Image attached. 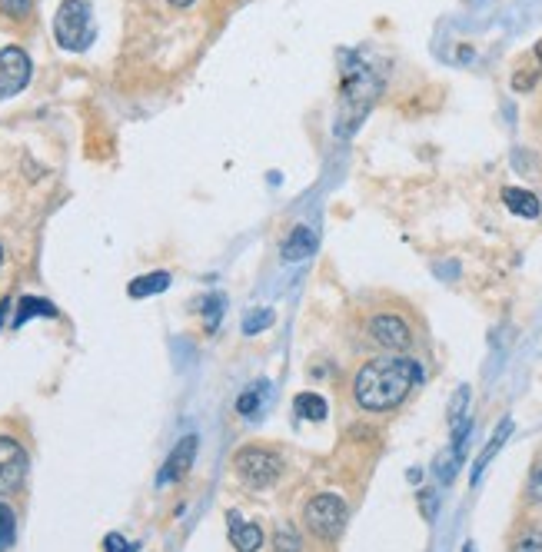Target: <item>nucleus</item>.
<instances>
[{
    "label": "nucleus",
    "mask_w": 542,
    "mask_h": 552,
    "mask_svg": "<svg viewBox=\"0 0 542 552\" xmlns=\"http://www.w3.org/2000/svg\"><path fill=\"white\" fill-rule=\"evenodd\" d=\"M30 7H34V0H0V10L14 20H24L30 14Z\"/></svg>",
    "instance_id": "obj_22"
},
{
    "label": "nucleus",
    "mask_w": 542,
    "mask_h": 552,
    "mask_svg": "<svg viewBox=\"0 0 542 552\" xmlns=\"http://www.w3.org/2000/svg\"><path fill=\"white\" fill-rule=\"evenodd\" d=\"M167 4H173V7H190L193 0H167Z\"/></svg>",
    "instance_id": "obj_27"
},
{
    "label": "nucleus",
    "mask_w": 542,
    "mask_h": 552,
    "mask_svg": "<svg viewBox=\"0 0 542 552\" xmlns=\"http://www.w3.org/2000/svg\"><path fill=\"white\" fill-rule=\"evenodd\" d=\"M30 316H57V306L50 300H40V296H24L17 303V316H14V330H20Z\"/></svg>",
    "instance_id": "obj_14"
},
{
    "label": "nucleus",
    "mask_w": 542,
    "mask_h": 552,
    "mask_svg": "<svg viewBox=\"0 0 542 552\" xmlns=\"http://www.w3.org/2000/svg\"><path fill=\"white\" fill-rule=\"evenodd\" d=\"M466 552H473V546H466Z\"/></svg>",
    "instance_id": "obj_31"
},
{
    "label": "nucleus",
    "mask_w": 542,
    "mask_h": 552,
    "mask_svg": "<svg viewBox=\"0 0 542 552\" xmlns=\"http://www.w3.org/2000/svg\"><path fill=\"white\" fill-rule=\"evenodd\" d=\"M346 516H350V509H346L343 499L333 496V493L313 496L310 503H306V509H303L306 529H310L316 539H323V543H333V539H340V533L346 529Z\"/></svg>",
    "instance_id": "obj_4"
},
{
    "label": "nucleus",
    "mask_w": 542,
    "mask_h": 552,
    "mask_svg": "<svg viewBox=\"0 0 542 552\" xmlns=\"http://www.w3.org/2000/svg\"><path fill=\"white\" fill-rule=\"evenodd\" d=\"M193 459H197V436L187 433L177 446H173V453L167 456V463H163V469H160V486L180 483V479L190 473Z\"/></svg>",
    "instance_id": "obj_9"
},
{
    "label": "nucleus",
    "mask_w": 542,
    "mask_h": 552,
    "mask_svg": "<svg viewBox=\"0 0 542 552\" xmlns=\"http://www.w3.org/2000/svg\"><path fill=\"white\" fill-rule=\"evenodd\" d=\"M503 203H506L509 213H516V217H523V220H536L539 213H542L536 193L519 190V187H506L503 190Z\"/></svg>",
    "instance_id": "obj_12"
},
{
    "label": "nucleus",
    "mask_w": 542,
    "mask_h": 552,
    "mask_svg": "<svg viewBox=\"0 0 542 552\" xmlns=\"http://www.w3.org/2000/svg\"><path fill=\"white\" fill-rule=\"evenodd\" d=\"M30 84V57L20 47L0 50V100L17 97Z\"/></svg>",
    "instance_id": "obj_7"
},
{
    "label": "nucleus",
    "mask_w": 542,
    "mask_h": 552,
    "mask_svg": "<svg viewBox=\"0 0 542 552\" xmlns=\"http://www.w3.org/2000/svg\"><path fill=\"white\" fill-rule=\"evenodd\" d=\"M419 380H423V366L416 360H409V356H380V360H370L356 373L353 396L363 410L390 413L413 393Z\"/></svg>",
    "instance_id": "obj_1"
},
{
    "label": "nucleus",
    "mask_w": 542,
    "mask_h": 552,
    "mask_svg": "<svg viewBox=\"0 0 542 552\" xmlns=\"http://www.w3.org/2000/svg\"><path fill=\"white\" fill-rule=\"evenodd\" d=\"M257 406H260V393H257V390H247V393H243L240 400H237V413H240V416H250L253 410H257Z\"/></svg>",
    "instance_id": "obj_24"
},
{
    "label": "nucleus",
    "mask_w": 542,
    "mask_h": 552,
    "mask_svg": "<svg viewBox=\"0 0 542 552\" xmlns=\"http://www.w3.org/2000/svg\"><path fill=\"white\" fill-rule=\"evenodd\" d=\"M536 60H539V70H542V40L536 44Z\"/></svg>",
    "instance_id": "obj_29"
},
{
    "label": "nucleus",
    "mask_w": 542,
    "mask_h": 552,
    "mask_svg": "<svg viewBox=\"0 0 542 552\" xmlns=\"http://www.w3.org/2000/svg\"><path fill=\"white\" fill-rule=\"evenodd\" d=\"M14 536H17V516L7 503H0V552L14 546Z\"/></svg>",
    "instance_id": "obj_17"
},
{
    "label": "nucleus",
    "mask_w": 542,
    "mask_h": 552,
    "mask_svg": "<svg viewBox=\"0 0 542 552\" xmlns=\"http://www.w3.org/2000/svg\"><path fill=\"white\" fill-rule=\"evenodd\" d=\"M529 489H533V499H542V463L533 469V479H529Z\"/></svg>",
    "instance_id": "obj_26"
},
{
    "label": "nucleus",
    "mask_w": 542,
    "mask_h": 552,
    "mask_svg": "<svg viewBox=\"0 0 542 552\" xmlns=\"http://www.w3.org/2000/svg\"><path fill=\"white\" fill-rule=\"evenodd\" d=\"M273 323V310H257V313H247V320H243V333H263L267 326Z\"/></svg>",
    "instance_id": "obj_20"
},
{
    "label": "nucleus",
    "mask_w": 542,
    "mask_h": 552,
    "mask_svg": "<svg viewBox=\"0 0 542 552\" xmlns=\"http://www.w3.org/2000/svg\"><path fill=\"white\" fill-rule=\"evenodd\" d=\"M30 469L27 449L17 443L14 436H0V496H14L24 489Z\"/></svg>",
    "instance_id": "obj_6"
},
{
    "label": "nucleus",
    "mask_w": 542,
    "mask_h": 552,
    "mask_svg": "<svg viewBox=\"0 0 542 552\" xmlns=\"http://www.w3.org/2000/svg\"><path fill=\"white\" fill-rule=\"evenodd\" d=\"M0 263H4V250H0Z\"/></svg>",
    "instance_id": "obj_30"
},
{
    "label": "nucleus",
    "mask_w": 542,
    "mask_h": 552,
    "mask_svg": "<svg viewBox=\"0 0 542 552\" xmlns=\"http://www.w3.org/2000/svg\"><path fill=\"white\" fill-rule=\"evenodd\" d=\"M233 469H237V479L247 489H270L283 473V459L267 446H243L233 456Z\"/></svg>",
    "instance_id": "obj_3"
},
{
    "label": "nucleus",
    "mask_w": 542,
    "mask_h": 552,
    "mask_svg": "<svg viewBox=\"0 0 542 552\" xmlns=\"http://www.w3.org/2000/svg\"><path fill=\"white\" fill-rule=\"evenodd\" d=\"M207 310H210V320H207V330H217V313H220V296L207 300Z\"/></svg>",
    "instance_id": "obj_25"
},
{
    "label": "nucleus",
    "mask_w": 542,
    "mask_h": 552,
    "mask_svg": "<svg viewBox=\"0 0 542 552\" xmlns=\"http://www.w3.org/2000/svg\"><path fill=\"white\" fill-rule=\"evenodd\" d=\"M54 37L70 54H84L94 44L97 27H94V7H90V0H64L60 4L54 17Z\"/></svg>",
    "instance_id": "obj_2"
},
{
    "label": "nucleus",
    "mask_w": 542,
    "mask_h": 552,
    "mask_svg": "<svg viewBox=\"0 0 542 552\" xmlns=\"http://www.w3.org/2000/svg\"><path fill=\"white\" fill-rule=\"evenodd\" d=\"M7 306H10V300L0 303V323H4V316H7Z\"/></svg>",
    "instance_id": "obj_28"
},
{
    "label": "nucleus",
    "mask_w": 542,
    "mask_h": 552,
    "mask_svg": "<svg viewBox=\"0 0 542 552\" xmlns=\"http://www.w3.org/2000/svg\"><path fill=\"white\" fill-rule=\"evenodd\" d=\"M303 543H300V533L290 526V523H283L280 529H276V536H273V552H300Z\"/></svg>",
    "instance_id": "obj_19"
},
{
    "label": "nucleus",
    "mask_w": 542,
    "mask_h": 552,
    "mask_svg": "<svg viewBox=\"0 0 542 552\" xmlns=\"http://www.w3.org/2000/svg\"><path fill=\"white\" fill-rule=\"evenodd\" d=\"M370 336L376 343L383 346V350H406L409 343H413V330H409V323L403 320V316L396 313H380L370 320Z\"/></svg>",
    "instance_id": "obj_8"
},
{
    "label": "nucleus",
    "mask_w": 542,
    "mask_h": 552,
    "mask_svg": "<svg viewBox=\"0 0 542 552\" xmlns=\"http://www.w3.org/2000/svg\"><path fill=\"white\" fill-rule=\"evenodd\" d=\"M293 406H296V413H300L303 419H313V423L326 419V400H323V396H316V393H300L293 400Z\"/></svg>",
    "instance_id": "obj_16"
},
{
    "label": "nucleus",
    "mask_w": 542,
    "mask_h": 552,
    "mask_svg": "<svg viewBox=\"0 0 542 552\" xmlns=\"http://www.w3.org/2000/svg\"><path fill=\"white\" fill-rule=\"evenodd\" d=\"M380 94V80H373V74L366 67L360 70H350L343 80V94H340V104H343V117H350V124H346L343 134H350V130L360 124L363 114L370 110V104Z\"/></svg>",
    "instance_id": "obj_5"
},
{
    "label": "nucleus",
    "mask_w": 542,
    "mask_h": 552,
    "mask_svg": "<svg viewBox=\"0 0 542 552\" xmlns=\"http://www.w3.org/2000/svg\"><path fill=\"white\" fill-rule=\"evenodd\" d=\"M227 529H230V543L237 552H260L263 546V529L257 523H243L240 513L227 516Z\"/></svg>",
    "instance_id": "obj_10"
},
{
    "label": "nucleus",
    "mask_w": 542,
    "mask_h": 552,
    "mask_svg": "<svg viewBox=\"0 0 542 552\" xmlns=\"http://www.w3.org/2000/svg\"><path fill=\"white\" fill-rule=\"evenodd\" d=\"M313 250H316V233L310 227H293L290 230V237L283 240V260L286 263H300L306 257H313Z\"/></svg>",
    "instance_id": "obj_11"
},
{
    "label": "nucleus",
    "mask_w": 542,
    "mask_h": 552,
    "mask_svg": "<svg viewBox=\"0 0 542 552\" xmlns=\"http://www.w3.org/2000/svg\"><path fill=\"white\" fill-rule=\"evenodd\" d=\"M170 286V273H147V276H137L134 283L127 286V293L134 296V300H143V296H153V293H163Z\"/></svg>",
    "instance_id": "obj_15"
},
{
    "label": "nucleus",
    "mask_w": 542,
    "mask_h": 552,
    "mask_svg": "<svg viewBox=\"0 0 542 552\" xmlns=\"http://www.w3.org/2000/svg\"><path fill=\"white\" fill-rule=\"evenodd\" d=\"M449 423L456 426H466L469 423V386H459L453 403H449Z\"/></svg>",
    "instance_id": "obj_18"
},
{
    "label": "nucleus",
    "mask_w": 542,
    "mask_h": 552,
    "mask_svg": "<svg viewBox=\"0 0 542 552\" xmlns=\"http://www.w3.org/2000/svg\"><path fill=\"white\" fill-rule=\"evenodd\" d=\"M513 433V423H509V419H503V423H499V429H496V436L489 439L486 443V449L483 453H479V459H476V466H473V483H479V476H483V469L489 466V459H493L499 449H503V443H506V436Z\"/></svg>",
    "instance_id": "obj_13"
},
{
    "label": "nucleus",
    "mask_w": 542,
    "mask_h": 552,
    "mask_svg": "<svg viewBox=\"0 0 542 552\" xmlns=\"http://www.w3.org/2000/svg\"><path fill=\"white\" fill-rule=\"evenodd\" d=\"M104 552H137V546L127 543V539L120 536V533H110V536L104 539Z\"/></svg>",
    "instance_id": "obj_23"
},
{
    "label": "nucleus",
    "mask_w": 542,
    "mask_h": 552,
    "mask_svg": "<svg viewBox=\"0 0 542 552\" xmlns=\"http://www.w3.org/2000/svg\"><path fill=\"white\" fill-rule=\"evenodd\" d=\"M513 552H542V529H529L526 536H519Z\"/></svg>",
    "instance_id": "obj_21"
}]
</instances>
